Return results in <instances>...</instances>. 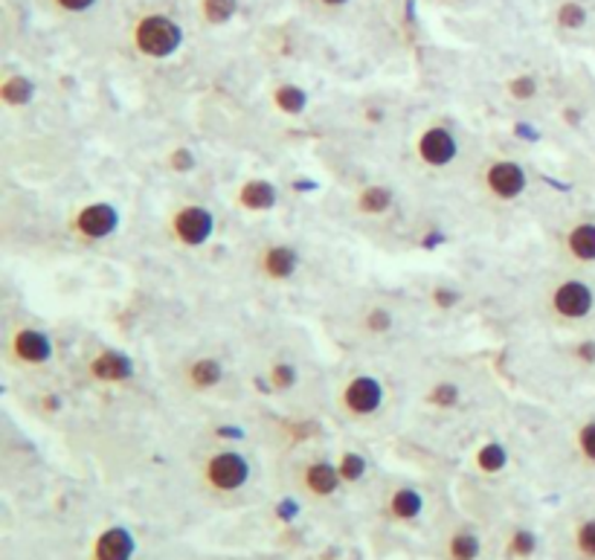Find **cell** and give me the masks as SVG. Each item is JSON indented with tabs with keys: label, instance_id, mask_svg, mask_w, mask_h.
I'll use <instances>...</instances> for the list:
<instances>
[{
	"label": "cell",
	"instance_id": "obj_1",
	"mask_svg": "<svg viewBox=\"0 0 595 560\" xmlns=\"http://www.w3.org/2000/svg\"><path fill=\"white\" fill-rule=\"evenodd\" d=\"M131 44H135L137 56H143V59H172L184 44V30L175 18L151 12V15L137 18L135 30H131Z\"/></svg>",
	"mask_w": 595,
	"mask_h": 560
},
{
	"label": "cell",
	"instance_id": "obj_2",
	"mask_svg": "<svg viewBox=\"0 0 595 560\" xmlns=\"http://www.w3.org/2000/svg\"><path fill=\"white\" fill-rule=\"evenodd\" d=\"M250 459L242 451H233V447H224V451H215L212 456H207L201 468L203 486L210 488L212 493L242 491L250 482Z\"/></svg>",
	"mask_w": 595,
	"mask_h": 560
},
{
	"label": "cell",
	"instance_id": "obj_3",
	"mask_svg": "<svg viewBox=\"0 0 595 560\" xmlns=\"http://www.w3.org/2000/svg\"><path fill=\"white\" fill-rule=\"evenodd\" d=\"M212 235H215V215L201 203H186V207L168 215V238L177 247L198 250V247L210 242Z\"/></svg>",
	"mask_w": 595,
	"mask_h": 560
},
{
	"label": "cell",
	"instance_id": "obj_4",
	"mask_svg": "<svg viewBox=\"0 0 595 560\" xmlns=\"http://www.w3.org/2000/svg\"><path fill=\"white\" fill-rule=\"evenodd\" d=\"M549 311L563 323H584L595 311L593 284L584 279H563L549 293Z\"/></svg>",
	"mask_w": 595,
	"mask_h": 560
},
{
	"label": "cell",
	"instance_id": "obj_5",
	"mask_svg": "<svg viewBox=\"0 0 595 560\" xmlns=\"http://www.w3.org/2000/svg\"><path fill=\"white\" fill-rule=\"evenodd\" d=\"M68 226L79 242H105V238H110L119 230V210L108 201L84 203L82 210L73 212Z\"/></svg>",
	"mask_w": 595,
	"mask_h": 560
},
{
	"label": "cell",
	"instance_id": "obj_6",
	"mask_svg": "<svg viewBox=\"0 0 595 560\" xmlns=\"http://www.w3.org/2000/svg\"><path fill=\"white\" fill-rule=\"evenodd\" d=\"M384 407V384L375 375H354L340 389V410L352 419H372Z\"/></svg>",
	"mask_w": 595,
	"mask_h": 560
},
{
	"label": "cell",
	"instance_id": "obj_7",
	"mask_svg": "<svg viewBox=\"0 0 595 560\" xmlns=\"http://www.w3.org/2000/svg\"><path fill=\"white\" fill-rule=\"evenodd\" d=\"M482 186L497 201H517L528 189V175L517 160H491L482 168Z\"/></svg>",
	"mask_w": 595,
	"mask_h": 560
},
{
	"label": "cell",
	"instance_id": "obj_8",
	"mask_svg": "<svg viewBox=\"0 0 595 560\" xmlns=\"http://www.w3.org/2000/svg\"><path fill=\"white\" fill-rule=\"evenodd\" d=\"M416 158L421 166L447 168L459 158V140L447 126H428L416 137Z\"/></svg>",
	"mask_w": 595,
	"mask_h": 560
},
{
	"label": "cell",
	"instance_id": "obj_9",
	"mask_svg": "<svg viewBox=\"0 0 595 560\" xmlns=\"http://www.w3.org/2000/svg\"><path fill=\"white\" fill-rule=\"evenodd\" d=\"M52 354H56L52 337L42 328H18L15 335L9 337V358L21 366H44L50 363Z\"/></svg>",
	"mask_w": 595,
	"mask_h": 560
},
{
	"label": "cell",
	"instance_id": "obj_10",
	"mask_svg": "<svg viewBox=\"0 0 595 560\" xmlns=\"http://www.w3.org/2000/svg\"><path fill=\"white\" fill-rule=\"evenodd\" d=\"M256 268L268 282H288L296 277V270L302 268V256L291 244H268L261 247L256 256Z\"/></svg>",
	"mask_w": 595,
	"mask_h": 560
},
{
	"label": "cell",
	"instance_id": "obj_11",
	"mask_svg": "<svg viewBox=\"0 0 595 560\" xmlns=\"http://www.w3.org/2000/svg\"><path fill=\"white\" fill-rule=\"evenodd\" d=\"M340 486H343V479H340L337 462L314 459L300 470V488L311 500H328L340 491Z\"/></svg>",
	"mask_w": 595,
	"mask_h": 560
},
{
	"label": "cell",
	"instance_id": "obj_12",
	"mask_svg": "<svg viewBox=\"0 0 595 560\" xmlns=\"http://www.w3.org/2000/svg\"><path fill=\"white\" fill-rule=\"evenodd\" d=\"M137 537L126 526L102 528L91 546V560H135Z\"/></svg>",
	"mask_w": 595,
	"mask_h": 560
},
{
	"label": "cell",
	"instance_id": "obj_13",
	"mask_svg": "<svg viewBox=\"0 0 595 560\" xmlns=\"http://www.w3.org/2000/svg\"><path fill=\"white\" fill-rule=\"evenodd\" d=\"M563 253L567 259L581 265V268H590L595 265V221L593 218H581L575 224L563 233Z\"/></svg>",
	"mask_w": 595,
	"mask_h": 560
},
{
	"label": "cell",
	"instance_id": "obj_14",
	"mask_svg": "<svg viewBox=\"0 0 595 560\" xmlns=\"http://www.w3.org/2000/svg\"><path fill=\"white\" fill-rule=\"evenodd\" d=\"M279 203V189L270 180L250 177L235 189V207L244 212H270Z\"/></svg>",
	"mask_w": 595,
	"mask_h": 560
},
{
	"label": "cell",
	"instance_id": "obj_15",
	"mask_svg": "<svg viewBox=\"0 0 595 560\" xmlns=\"http://www.w3.org/2000/svg\"><path fill=\"white\" fill-rule=\"evenodd\" d=\"M184 381L195 393H210L224 381V363L219 358H195L184 369Z\"/></svg>",
	"mask_w": 595,
	"mask_h": 560
},
{
	"label": "cell",
	"instance_id": "obj_16",
	"mask_svg": "<svg viewBox=\"0 0 595 560\" xmlns=\"http://www.w3.org/2000/svg\"><path fill=\"white\" fill-rule=\"evenodd\" d=\"M421 511H424V493L419 488H395L386 500V514L395 523H412V520L421 517Z\"/></svg>",
	"mask_w": 595,
	"mask_h": 560
},
{
	"label": "cell",
	"instance_id": "obj_17",
	"mask_svg": "<svg viewBox=\"0 0 595 560\" xmlns=\"http://www.w3.org/2000/svg\"><path fill=\"white\" fill-rule=\"evenodd\" d=\"M91 377L102 384H122L128 377H135V363L119 351H102L100 358H93Z\"/></svg>",
	"mask_w": 595,
	"mask_h": 560
},
{
	"label": "cell",
	"instance_id": "obj_18",
	"mask_svg": "<svg viewBox=\"0 0 595 560\" xmlns=\"http://www.w3.org/2000/svg\"><path fill=\"white\" fill-rule=\"evenodd\" d=\"M354 207H358V212H361V215H372V218L386 215V212L395 207V192L389 189V186L372 184L358 192V198H354Z\"/></svg>",
	"mask_w": 595,
	"mask_h": 560
},
{
	"label": "cell",
	"instance_id": "obj_19",
	"mask_svg": "<svg viewBox=\"0 0 595 560\" xmlns=\"http://www.w3.org/2000/svg\"><path fill=\"white\" fill-rule=\"evenodd\" d=\"M482 555V540L474 528H456L445 544L447 560H479Z\"/></svg>",
	"mask_w": 595,
	"mask_h": 560
},
{
	"label": "cell",
	"instance_id": "obj_20",
	"mask_svg": "<svg viewBox=\"0 0 595 560\" xmlns=\"http://www.w3.org/2000/svg\"><path fill=\"white\" fill-rule=\"evenodd\" d=\"M474 465H477L479 474L497 477V474H503L509 468V447L500 442H486L474 453Z\"/></svg>",
	"mask_w": 595,
	"mask_h": 560
},
{
	"label": "cell",
	"instance_id": "obj_21",
	"mask_svg": "<svg viewBox=\"0 0 595 560\" xmlns=\"http://www.w3.org/2000/svg\"><path fill=\"white\" fill-rule=\"evenodd\" d=\"M273 108L279 114H285V117H300L302 110L308 108V93L302 91L300 84H279L277 91H273Z\"/></svg>",
	"mask_w": 595,
	"mask_h": 560
},
{
	"label": "cell",
	"instance_id": "obj_22",
	"mask_svg": "<svg viewBox=\"0 0 595 560\" xmlns=\"http://www.w3.org/2000/svg\"><path fill=\"white\" fill-rule=\"evenodd\" d=\"M590 21V9L581 0H563L561 7L555 9V24L563 33H579Z\"/></svg>",
	"mask_w": 595,
	"mask_h": 560
},
{
	"label": "cell",
	"instance_id": "obj_23",
	"mask_svg": "<svg viewBox=\"0 0 595 560\" xmlns=\"http://www.w3.org/2000/svg\"><path fill=\"white\" fill-rule=\"evenodd\" d=\"M337 470H340V479H343V486H358L363 477H366V470H370V462L366 456L358 451H346L340 453V459H337Z\"/></svg>",
	"mask_w": 595,
	"mask_h": 560
},
{
	"label": "cell",
	"instance_id": "obj_24",
	"mask_svg": "<svg viewBox=\"0 0 595 560\" xmlns=\"http://www.w3.org/2000/svg\"><path fill=\"white\" fill-rule=\"evenodd\" d=\"M33 82L24 79V75H9L7 82L0 84V100L7 102L9 108H18V105H26V102L33 100Z\"/></svg>",
	"mask_w": 595,
	"mask_h": 560
},
{
	"label": "cell",
	"instance_id": "obj_25",
	"mask_svg": "<svg viewBox=\"0 0 595 560\" xmlns=\"http://www.w3.org/2000/svg\"><path fill=\"white\" fill-rule=\"evenodd\" d=\"M537 546H540V540H537L532 528H514L505 549H509V558L512 560H528L537 555Z\"/></svg>",
	"mask_w": 595,
	"mask_h": 560
},
{
	"label": "cell",
	"instance_id": "obj_26",
	"mask_svg": "<svg viewBox=\"0 0 595 560\" xmlns=\"http://www.w3.org/2000/svg\"><path fill=\"white\" fill-rule=\"evenodd\" d=\"M238 12V0H201V18L207 24L221 26Z\"/></svg>",
	"mask_w": 595,
	"mask_h": 560
},
{
	"label": "cell",
	"instance_id": "obj_27",
	"mask_svg": "<svg viewBox=\"0 0 595 560\" xmlns=\"http://www.w3.org/2000/svg\"><path fill=\"white\" fill-rule=\"evenodd\" d=\"M572 546L581 560H595V517L581 520L572 535Z\"/></svg>",
	"mask_w": 595,
	"mask_h": 560
},
{
	"label": "cell",
	"instance_id": "obj_28",
	"mask_svg": "<svg viewBox=\"0 0 595 560\" xmlns=\"http://www.w3.org/2000/svg\"><path fill=\"white\" fill-rule=\"evenodd\" d=\"M462 401V389L451 381H442L428 393V404L430 407H436V410H453V407H459Z\"/></svg>",
	"mask_w": 595,
	"mask_h": 560
},
{
	"label": "cell",
	"instance_id": "obj_29",
	"mask_svg": "<svg viewBox=\"0 0 595 560\" xmlns=\"http://www.w3.org/2000/svg\"><path fill=\"white\" fill-rule=\"evenodd\" d=\"M270 389L273 393H288V389H294L296 381H300V372H296L294 363H288V360H279L270 366Z\"/></svg>",
	"mask_w": 595,
	"mask_h": 560
},
{
	"label": "cell",
	"instance_id": "obj_30",
	"mask_svg": "<svg viewBox=\"0 0 595 560\" xmlns=\"http://www.w3.org/2000/svg\"><path fill=\"white\" fill-rule=\"evenodd\" d=\"M575 447H579L581 459L595 468V419L584 421V424L579 427V433H575Z\"/></svg>",
	"mask_w": 595,
	"mask_h": 560
},
{
	"label": "cell",
	"instance_id": "obj_31",
	"mask_svg": "<svg viewBox=\"0 0 595 560\" xmlns=\"http://www.w3.org/2000/svg\"><path fill=\"white\" fill-rule=\"evenodd\" d=\"M393 326H395V319H393V314H389V311H386V308L366 311V319H363V328H366L370 335H375V337L389 335V331H393Z\"/></svg>",
	"mask_w": 595,
	"mask_h": 560
},
{
	"label": "cell",
	"instance_id": "obj_32",
	"mask_svg": "<svg viewBox=\"0 0 595 560\" xmlns=\"http://www.w3.org/2000/svg\"><path fill=\"white\" fill-rule=\"evenodd\" d=\"M509 96H512L514 102H528L537 96V79L535 75H514L512 82H509Z\"/></svg>",
	"mask_w": 595,
	"mask_h": 560
},
{
	"label": "cell",
	"instance_id": "obj_33",
	"mask_svg": "<svg viewBox=\"0 0 595 560\" xmlns=\"http://www.w3.org/2000/svg\"><path fill=\"white\" fill-rule=\"evenodd\" d=\"M166 163L175 175H186V172H192L195 168V154L189 149H175L166 158Z\"/></svg>",
	"mask_w": 595,
	"mask_h": 560
},
{
	"label": "cell",
	"instance_id": "obj_34",
	"mask_svg": "<svg viewBox=\"0 0 595 560\" xmlns=\"http://www.w3.org/2000/svg\"><path fill=\"white\" fill-rule=\"evenodd\" d=\"M50 7L65 15H84L96 7V0H50Z\"/></svg>",
	"mask_w": 595,
	"mask_h": 560
},
{
	"label": "cell",
	"instance_id": "obj_35",
	"mask_svg": "<svg viewBox=\"0 0 595 560\" xmlns=\"http://www.w3.org/2000/svg\"><path fill=\"white\" fill-rule=\"evenodd\" d=\"M459 293L456 291H451V288H436V291H433V302H436V308H442V311H451V308H456V305H459Z\"/></svg>",
	"mask_w": 595,
	"mask_h": 560
},
{
	"label": "cell",
	"instance_id": "obj_36",
	"mask_svg": "<svg viewBox=\"0 0 595 560\" xmlns=\"http://www.w3.org/2000/svg\"><path fill=\"white\" fill-rule=\"evenodd\" d=\"M575 358L584 363V366H595V340H581L575 346Z\"/></svg>",
	"mask_w": 595,
	"mask_h": 560
},
{
	"label": "cell",
	"instance_id": "obj_37",
	"mask_svg": "<svg viewBox=\"0 0 595 560\" xmlns=\"http://www.w3.org/2000/svg\"><path fill=\"white\" fill-rule=\"evenodd\" d=\"M314 3H317V7H323V9H343L349 0H314Z\"/></svg>",
	"mask_w": 595,
	"mask_h": 560
}]
</instances>
